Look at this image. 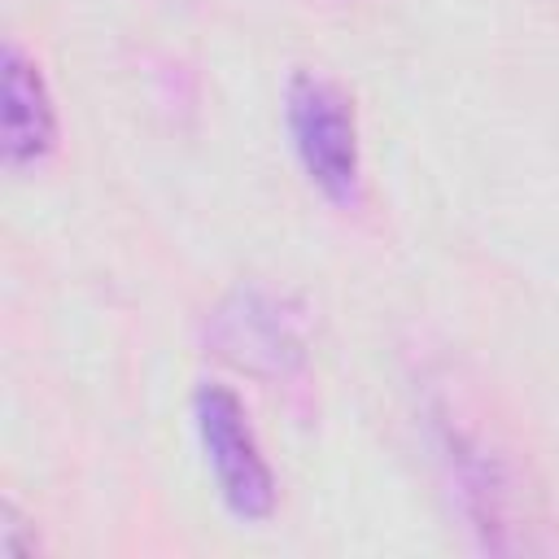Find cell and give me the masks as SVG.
Segmentation results:
<instances>
[{
	"mask_svg": "<svg viewBox=\"0 0 559 559\" xmlns=\"http://www.w3.org/2000/svg\"><path fill=\"white\" fill-rule=\"evenodd\" d=\"M284 118L306 179L332 205H354L362 183V157H358V122L349 96L332 79L297 70L284 92Z\"/></svg>",
	"mask_w": 559,
	"mask_h": 559,
	"instance_id": "obj_1",
	"label": "cell"
},
{
	"mask_svg": "<svg viewBox=\"0 0 559 559\" xmlns=\"http://www.w3.org/2000/svg\"><path fill=\"white\" fill-rule=\"evenodd\" d=\"M192 424L227 511L240 520H266L275 507V476L245 424L240 397L223 384H201L192 397Z\"/></svg>",
	"mask_w": 559,
	"mask_h": 559,
	"instance_id": "obj_2",
	"label": "cell"
},
{
	"mask_svg": "<svg viewBox=\"0 0 559 559\" xmlns=\"http://www.w3.org/2000/svg\"><path fill=\"white\" fill-rule=\"evenodd\" d=\"M57 144V109L39 66L9 44L4 48V166H39Z\"/></svg>",
	"mask_w": 559,
	"mask_h": 559,
	"instance_id": "obj_3",
	"label": "cell"
}]
</instances>
